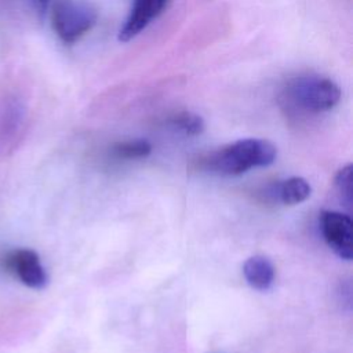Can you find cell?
I'll return each instance as SVG.
<instances>
[{
    "label": "cell",
    "mask_w": 353,
    "mask_h": 353,
    "mask_svg": "<svg viewBox=\"0 0 353 353\" xmlns=\"http://www.w3.org/2000/svg\"><path fill=\"white\" fill-rule=\"evenodd\" d=\"M277 157V148L268 139L245 138L228 143L203 157V167L218 175L236 176L255 167L270 165Z\"/></svg>",
    "instance_id": "6da1fadb"
},
{
    "label": "cell",
    "mask_w": 353,
    "mask_h": 353,
    "mask_svg": "<svg viewBox=\"0 0 353 353\" xmlns=\"http://www.w3.org/2000/svg\"><path fill=\"white\" fill-rule=\"evenodd\" d=\"M339 85L319 74H301L283 88V101L292 109L306 113L328 112L341 101Z\"/></svg>",
    "instance_id": "7a4b0ae2"
},
{
    "label": "cell",
    "mask_w": 353,
    "mask_h": 353,
    "mask_svg": "<svg viewBox=\"0 0 353 353\" xmlns=\"http://www.w3.org/2000/svg\"><path fill=\"white\" fill-rule=\"evenodd\" d=\"M51 23L57 36L73 44L91 30L97 22V10L87 0H51Z\"/></svg>",
    "instance_id": "3957f363"
},
{
    "label": "cell",
    "mask_w": 353,
    "mask_h": 353,
    "mask_svg": "<svg viewBox=\"0 0 353 353\" xmlns=\"http://www.w3.org/2000/svg\"><path fill=\"white\" fill-rule=\"evenodd\" d=\"M0 268L23 285L41 290L48 283V274L39 254L32 248H12L0 255Z\"/></svg>",
    "instance_id": "277c9868"
},
{
    "label": "cell",
    "mask_w": 353,
    "mask_h": 353,
    "mask_svg": "<svg viewBox=\"0 0 353 353\" xmlns=\"http://www.w3.org/2000/svg\"><path fill=\"white\" fill-rule=\"evenodd\" d=\"M320 229L324 241L336 256L345 261L353 258V222L347 214L321 211Z\"/></svg>",
    "instance_id": "5b68a950"
},
{
    "label": "cell",
    "mask_w": 353,
    "mask_h": 353,
    "mask_svg": "<svg viewBox=\"0 0 353 353\" xmlns=\"http://www.w3.org/2000/svg\"><path fill=\"white\" fill-rule=\"evenodd\" d=\"M170 0H134L125 23L119 32L120 41H130L138 36L152 19L159 17Z\"/></svg>",
    "instance_id": "8992f818"
},
{
    "label": "cell",
    "mask_w": 353,
    "mask_h": 353,
    "mask_svg": "<svg viewBox=\"0 0 353 353\" xmlns=\"http://www.w3.org/2000/svg\"><path fill=\"white\" fill-rule=\"evenodd\" d=\"M247 284L256 291H268L274 281V266L263 255H252L243 265Z\"/></svg>",
    "instance_id": "52a82bcc"
},
{
    "label": "cell",
    "mask_w": 353,
    "mask_h": 353,
    "mask_svg": "<svg viewBox=\"0 0 353 353\" xmlns=\"http://www.w3.org/2000/svg\"><path fill=\"white\" fill-rule=\"evenodd\" d=\"M310 193L312 188L302 176H291L276 186L277 199L287 205H295L305 201Z\"/></svg>",
    "instance_id": "ba28073f"
},
{
    "label": "cell",
    "mask_w": 353,
    "mask_h": 353,
    "mask_svg": "<svg viewBox=\"0 0 353 353\" xmlns=\"http://www.w3.org/2000/svg\"><path fill=\"white\" fill-rule=\"evenodd\" d=\"M152 152V145L146 139H128L117 142L112 146V153L117 159H143Z\"/></svg>",
    "instance_id": "9c48e42d"
},
{
    "label": "cell",
    "mask_w": 353,
    "mask_h": 353,
    "mask_svg": "<svg viewBox=\"0 0 353 353\" xmlns=\"http://www.w3.org/2000/svg\"><path fill=\"white\" fill-rule=\"evenodd\" d=\"M170 123L172 127H175L176 130L182 131L183 134L186 135H200L204 128H205V124H204V120L201 116H199L197 113H193V112H188V110H183V112H179V113H175L171 119H170Z\"/></svg>",
    "instance_id": "30bf717a"
},
{
    "label": "cell",
    "mask_w": 353,
    "mask_h": 353,
    "mask_svg": "<svg viewBox=\"0 0 353 353\" xmlns=\"http://www.w3.org/2000/svg\"><path fill=\"white\" fill-rule=\"evenodd\" d=\"M335 186L345 207L352 210L353 204V165L346 164L335 175Z\"/></svg>",
    "instance_id": "8fae6325"
}]
</instances>
